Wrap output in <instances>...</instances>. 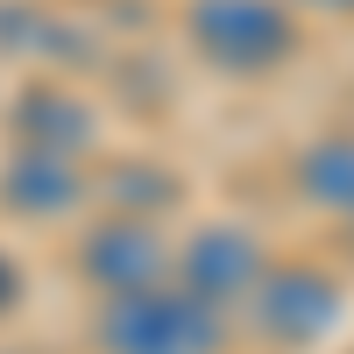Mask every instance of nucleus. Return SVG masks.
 <instances>
[{"label": "nucleus", "mask_w": 354, "mask_h": 354, "mask_svg": "<svg viewBox=\"0 0 354 354\" xmlns=\"http://www.w3.org/2000/svg\"><path fill=\"white\" fill-rule=\"evenodd\" d=\"M177 36H185V50L198 57L205 71L262 85V78H277L283 64H298L305 21H298L290 0H185Z\"/></svg>", "instance_id": "1"}, {"label": "nucleus", "mask_w": 354, "mask_h": 354, "mask_svg": "<svg viewBox=\"0 0 354 354\" xmlns=\"http://www.w3.org/2000/svg\"><path fill=\"white\" fill-rule=\"evenodd\" d=\"M241 319L270 354H319L347 326V283L326 262H277L270 255V270L241 298Z\"/></svg>", "instance_id": "2"}, {"label": "nucleus", "mask_w": 354, "mask_h": 354, "mask_svg": "<svg viewBox=\"0 0 354 354\" xmlns=\"http://www.w3.org/2000/svg\"><path fill=\"white\" fill-rule=\"evenodd\" d=\"M93 340L100 354H227V312L198 305L185 283H156L128 298H100Z\"/></svg>", "instance_id": "3"}, {"label": "nucleus", "mask_w": 354, "mask_h": 354, "mask_svg": "<svg viewBox=\"0 0 354 354\" xmlns=\"http://www.w3.org/2000/svg\"><path fill=\"white\" fill-rule=\"evenodd\" d=\"M170 262H177V241L163 220H128V213H100L78 227L71 241V270L85 290L100 298H128V290H156L170 283Z\"/></svg>", "instance_id": "4"}, {"label": "nucleus", "mask_w": 354, "mask_h": 354, "mask_svg": "<svg viewBox=\"0 0 354 354\" xmlns=\"http://www.w3.org/2000/svg\"><path fill=\"white\" fill-rule=\"evenodd\" d=\"M270 270V248L262 234L241 227V220H205L177 241V262H170V283H185L198 305L213 312H241V298L255 290V277Z\"/></svg>", "instance_id": "5"}, {"label": "nucleus", "mask_w": 354, "mask_h": 354, "mask_svg": "<svg viewBox=\"0 0 354 354\" xmlns=\"http://www.w3.org/2000/svg\"><path fill=\"white\" fill-rule=\"evenodd\" d=\"M8 135H15V149H43V156H93L100 149V106L71 93V78H28L21 93L8 100Z\"/></svg>", "instance_id": "6"}, {"label": "nucleus", "mask_w": 354, "mask_h": 354, "mask_svg": "<svg viewBox=\"0 0 354 354\" xmlns=\"http://www.w3.org/2000/svg\"><path fill=\"white\" fill-rule=\"evenodd\" d=\"M93 205V177L78 156H43V149H8L0 163V213H15L28 227L78 220Z\"/></svg>", "instance_id": "7"}, {"label": "nucleus", "mask_w": 354, "mask_h": 354, "mask_svg": "<svg viewBox=\"0 0 354 354\" xmlns=\"http://www.w3.org/2000/svg\"><path fill=\"white\" fill-rule=\"evenodd\" d=\"M290 192L312 213L354 227V128H319L305 149H290Z\"/></svg>", "instance_id": "8"}, {"label": "nucleus", "mask_w": 354, "mask_h": 354, "mask_svg": "<svg viewBox=\"0 0 354 354\" xmlns=\"http://www.w3.org/2000/svg\"><path fill=\"white\" fill-rule=\"evenodd\" d=\"M0 50H8L15 64H71V57H93V36H85L64 8L0 0Z\"/></svg>", "instance_id": "9"}, {"label": "nucleus", "mask_w": 354, "mask_h": 354, "mask_svg": "<svg viewBox=\"0 0 354 354\" xmlns=\"http://www.w3.org/2000/svg\"><path fill=\"white\" fill-rule=\"evenodd\" d=\"M93 198L106 213H128V220H170L185 205V177L170 163H156V156H128L106 177H93Z\"/></svg>", "instance_id": "10"}, {"label": "nucleus", "mask_w": 354, "mask_h": 354, "mask_svg": "<svg viewBox=\"0 0 354 354\" xmlns=\"http://www.w3.org/2000/svg\"><path fill=\"white\" fill-rule=\"evenodd\" d=\"M28 305V270H21V255L0 241V319H15Z\"/></svg>", "instance_id": "11"}, {"label": "nucleus", "mask_w": 354, "mask_h": 354, "mask_svg": "<svg viewBox=\"0 0 354 354\" xmlns=\"http://www.w3.org/2000/svg\"><path fill=\"white\" fill-rule=\"evenodd\" d=\"M290 8H312V15H333V21H354V0H290Z\"/></svg>", "instance_id": "12"}]
</instances>
